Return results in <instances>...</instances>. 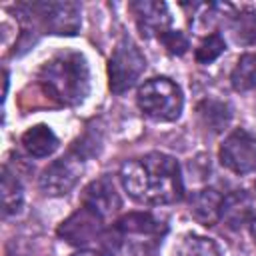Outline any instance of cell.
<instances>
[{"mask_svg": "<svg viewBox=\"0 0 256 256\" xmlns=\"http://www.w3.org/2000/svg\"><path fill=\"white\" fill-rule=\"evenodd\" d=\"M120 182L132 200L146 206L174 204L184 196L180 164L164 152H148L120 166Z\"/></svg>", "mask_w": 256, "mask_h": 256, "instance_id": "1", "label": "cell"}, {"mask_svg": "<svg viewBox=\"0 0 256 256\" xmlns=\"http://www.w3.org/2000/svg\"><path fill=\"white\" fill-rule=\"evenodd\" d=\"M224 50H226L224 38H222L218 32H212V34H208V36L198 44L194 56H196V62H200V64H210V62H214Z\"/></svg>", "mask_w": 256, "mask_h": 256, "instance_id": "20", "label": "cell"}, {"mask_svg": "<svg viewBox=\"0 0 256 256\" xmlns=\"http://www.w3.org/2000/svg\"><path fill=\"white\" fill-rule=\"evenodd\" d=\"M220 164L234 174H250L256 170V136L244 128L232 130L218 150Z\"/></svg>", "mask_w": 256, "mask_h": 256, "instance_id": "6", "label": "cell"}, {"mask_svg": "<svg viewBox=\"0 0 256 256\" xmlns=\"http://www.w3.org/2000/svg\"><path fill=\"white\" fill-rule=\"evenodd\" d=\"M222 202L224 196L216 188H202L190 196L188 208L190 214L204 226H216L222 218Z\"/></svg>", "mask_w": 256, "mask_h": 256, "instance_id": "11", "label": "cell"}, {"mask_svg": "<svg viewBox=\"0 0 256 256\" xmlns=\"http://www.w3.org/2000/svg\"><path fill=\"white\" fill-rule=\"evenodd\" d=\"M198 112V118L202 122V126L214 134L222 132L230 118H232V112H230V106L226 102H220V100H202L196 108Z\"/></svg>", "mask_w": 256, "mask_h": 256, "instance_id": "16", "label": "cell"}, {"mask_svg": "<svg viewBox=\"0 0 256 256\" xmlns=\"http://www.w3.org/2000/svg\"><path fill=\"white\" fill-rule=\"evenodd\" d=\"M22 202H24L22 186H20L16 174H12L8 170V166H4L2 168V214L10 216V214L20 212Z\"/></svg>", "mask_w": 256, "mask_h": 256, "instance_id": "19", "label": "cell"}, {"mask_svg": "<svg viewBox=\"0 0 256 256\" xmlns=\"http://www.w3.org/2000/svg\"><path fill=\"white\" fill-rule=\"evenodd\" d=\"M102 220L104 218H100L98 214H94L92 210L82 206L58 226V236L64 238L68 244L86 246V244L96 242L104 236Z\"/></svg>", "mask_w": 256, "mask_h": 256, "instance_id": "8", "label": "cell"}, {"mask_svg": "<svg viewBox=\"0 0 256 256\" xmlns=\"http://www.w3.org/2000/svg\"><path fill=\"white\" fill-rule=\"evenodd\" d=\"M22 148L34 158H46L58 148V138L50 126L36 124L22 134Z\"/></svg>", "mask_w": 256, "mask_h": 256, "instance_id": "14", "label": "cell"}, {"mask_svg": "<svg viewBox=\"0 0 256 256\" xmlns=\"http://www.w3.org/2000/svg\"><path fill=\"white\" fill-rule=\"evenodd\" d=\"M82 168H84L82 156L70 152V154L54 160L52 164H48L42 170V174L38 178V186L46 196H64L80 180Z\"/></svg>", "mask_w": 256, "mask_h": 256, "instance_id": "7", "label": "cell"}, {"mask_svg": "<svg viewBox=\"0 0 256 256\" xmlns=\"http://www.w3.org/2000/svg\"><path fill=\"white\" fill-rule=\"evenodd\" d=\"M130 10L134 14L136 26L142 36L152 38V36H162L164 32L170 30V12L164 2L158 0H136L130 2Z\"/></svg>", "mask_w": 256, "mask_h": 256, "instance_id": "9", "label": "cell"}, {"mask_svg": "<svg viewBox=\"0 0 256 256\" xmlns=\"http://www.w3.org/2000/svg\"><path fill=\"white\" fill-rule=\"evenodd\" d=\"M82 206L92 210L100 218H108L122 208V200H120V194L116 192L114 182L108 176H102L84 188Z\"/></svg>", "mask_w": 256, "mask_h": 256, "instance_id": "10", "label": "cell"}, {"mask_svg": "<svg viewBox=\"0 0 256 256\" xmlns=\"http://www.w3.org/2000/svg\"><path fill=\"white\" fill-rule=\"evenodd\" d=\"M174 256H220V248L212 238L200 234H184L174 248Z\"/></svg>", "mask_w": 256, "mask_h": 256, "instance_id": "18", "label": "cell"}, {"mask_svg": "<svg viewBox=\"0 0 256 256\" xmlns=\"http://www.w3.org/2000/svg\"><path fill=\"white\" fill-rule=\"evenodd\" d=\"M252 208H254V204H252L250 194L246 190H234L224 196L220 220H224L226 226H230V228H240L244 224H250V220L254 216Z\"/></svg>", "mask_w": 256, "mask_h": 256, "instance_id": "13", "label": "cell"}, {"mask_svg": "<svg viewBox=\"0 0 256 256\" xmlns=\"http://www.w3.org/2000/svg\"><path fill=\"white\" fill-rule=\"evenodd\" d=\"M144 70H146V58H144L142 50L130 38L124 36L116 44V48L108 60L110 90L114 94H124L140 80Z\"/></svg>", "mask_w": 256, "mask_h": 256, "instance_id": "4", "label": "cell"}, {"mask_svg": "<svg viewBox=\"0 0 256 256\" xmlns=\"http://www.w3.org/2000/svg\"><path fill=\"white\" fill-rule=\"evenodd\" d=\"M28 16H36L50 34L74 36L80 30V6L76 2H34L24 4Z\"/></svg>", "mask_w": 256, "mask_h": 256, "instance_id": "5", "label": "cell"}, {"mask_svg": "<svg viewBox=\"0 0 256 256\" xmlns=\"http://www.w3.org/2000/svg\"><path fill=\"white\" fill-rule=\"evenodd\" d=\"M116 230L122 236L160 238L166 232V224L148 212H130L116 222Z\"/></svg>", "mask_w": 256, "mask_h": 256, "instance_id": "12", "label": "cell"}, {"mask_svg": "<svg viewBox=\"0 0 256 256\" xmlns=\"http://www.w3.org/2000/svg\"><path fill=\"white\" fill-rule=\"evenodd\" d=\"M160 42L164 44V48L170 54H176V56H182L188 50V38L180 30H168V32H164L160 36Z\"/></svg>", "mask_w": 256, "mask_h": 256, "instance_id": "21", "label": "cell"}, {"mask_svg": "<svg viewBox=\"0 0 256 256\" xmlns=\"http://www.w3.org/2000/svg\"><path fill=\"white\" fill-rule=\"evenodd\" d=\"M226 26H228V34L234 44L250 46L256 42V12L254 10L246 8L240 12H232V16H228L226 20Z\"/></svg>", "mask_w": 256, "mask_h": 256, "instance_id": "15", "label": "cell"}, {"mask_svg": "<svg viewBox=\"0 0 256 256\" xmlns=\"http://www.w3.org/2000/svg\"><path fill=\"white\" fill-rule=\"evenodd\" d=\"M250 234H252V238H254V242H256V214H254L252 220H250Z\"/></svg>", "mask_w": 256, "mask_h": 256, "instance_id": "23", "label": "cell"}, {"mask_svg": "<svg viewBox=\"0 0 256 256\" xmlns=\"http://www.w3.org/2000/svg\"><path fill=\"white\" fill-rule=\"evenodd\" d=\"M38 84L56 102L76 106L90 92L88 62L80 52H60L40 68Z\"/></svg>", "mask_w": 256, "mask_h": 256, "instance_id": "2", "label": "cell"}, {"mask_svg": "<svg viewBox=\"0 0 256 256\" xmlns=\"http://www.w3.org/2000/svg\"><path fill=\"white\" fill-rule=\"evenodd\" d=\"M138 108L144 116L156 122H174L182 114L184 96L176 82L170 78H150L146 80L136 94Z\"/></svg>", "mask_w": 256, "mask_h": 256, "instance_id": "3", "label": "cell"}, {"mask_svg": "<svg viewBox=\"0 0 256 256\" xmlns=\"http://www.w3.org/2000/svg\"><path fill=\"white\" fill-rule=\"evenodd\" d=\"M72 256H102V254H98V252H94V250H80V252H76V254H72Z\"/></svg>", "mask_w": 256, "mask_h": 256, "instance_id": "22", "label": "cell"}, {"mask_svg": "<svg viewBox=\"0 0 256 256\" xmlns=\"http://www.w3.org/2000/svg\"><path fill=\"white\" fill-rule=\"evenodd\" d=\"M230 84L236 92H248L256 86V52H246L238 58L230 74Z\"/></svg>", "mask_w": 256, "mask_h": 256, "instance_id": "17", "label": "cell"}]
</instances>
